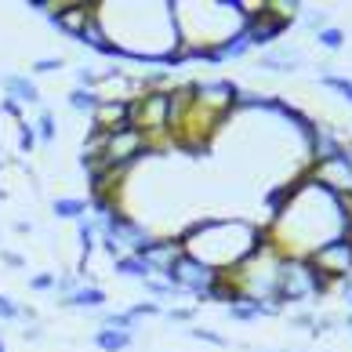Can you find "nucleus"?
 Wrapping results in <instances>:
<instances>
[{"label": "nucleus", "mask_w": 352, "mask_h": 352, "mask_svg": "<svg viewBox=\"0 0 352 352\" xmlns=\"http://www.w3.org/2000/svg\"><path fill=\"white\" fill-rule=\"evenodd\" d=\"M262 229L280 254L309 258L316 247L342 236L345 221H342V211H338V197L323 186H316L305 167V171H298V192L283 207V214L269 218V226Z\"/></svg>", "instance_id": "1"}, {"label": "nucleus", "mask_w": 352, "mask_h": 352, "mask_svg": "<svg viewBox=\"0 0 352 352\" xmlns=\"http://www.w3.org/2000/svg\"><path fill=\"white\" fill-rule=\"evenodd\" d=\"M334 291V283L323 276V272L309 262V258H298V254H283L280 262V283H276V298L280 305H309V302H320Z\"/></svg>", "instance_id": "2"}, {"label": "nucleus", "mask_w": 352, "mask_h": 352, "mask_svg": "<svg viewBox=\"0 0 352 352\" xmlns=\"http://www.w3.org/2000/svg\"><path fill=\"white\" fill-rule=\"evenodd\" d=\"M291 19L283 15V11L276 4H258L254 11H247V22H243V33L247 41H251V47H276V41L291 30Z\"/></svg>", "instance_id": "3"}, {"label": "nucleus", "mask_w": 352, "mask_h": 352, "mask_svg": "<svg viewBox=\"0 0 352 352\" xmlns=\"http://www.w3.org/2000/svg\"><path fill=\"white\" fill-rule=\"evenodd\" d=\"M218 276H221V272H214L211 265H204L200 258L182 254L178 265L171 269V276H167V280L175 283L178 294H192V298H197V302L204 305V298H207V291H211V287L218 283Z\"/></svg>", "instance_id": "4"}, {"label": "nucleus", "mask_w": 352, "mask_h": 352, "mask_svg": "<svg viewBox=\"0 0 352 352\" xmlns=\"http://www.w3.org/2000/svg\"><path fill=\"white\" fill-rule=\"evenodd\" d=\"M309 262L338 287L342 280L352 276V240H349V236H334L331 243L316 247V251L309 254Z\"/></svg>", "instance_id": "5"}, {"label": "nucleus", "mask_w": 352, "mask_h": 352, "mask_svg": "<svg viewBox=\"0 0 352 352\" xmlns=\"http://www.w3.org/2000/svg\"><path fill=\"white\" fill-rule=\"evenodd\" d=\"M309 178L316 182V186H323L327 192H334V197L352 192V149H345L342 156H334V160L312 164L309 167Z\"/></svg>", "instance_id": "6"}, {"label": "nucleus", "mask_w": 352, "mask_h": 352, "mask_svg": "<svg viewBox=\"0 0 352 352\" xmlns=\"http://www.w3.org/2000/svg\"><path fill=\"white\" fill-rule=\"evenodd\" d=\"M305 149H309V167H312V164L334 160V156H342V153L352 149V146H349L342 135H338V127L323 124V120H312L309 135H305Z\"/></svg>", "instance_id": "7"}, {"label": "nucleus", "mask_w": 352, "mask_h": 352, "mask_svg": "<svg viewBox=\"0 0 352 352\" xmlns=\"http://www.w3.org/2000/svg\"><path fill=\"white\" fill-rule=\"evenodd\" d=\"M135 254H138V258H146V262L153 265L156 276H164V280H167V276H171V269L178 265V258L186 254V247L178 243V236H149Z\"/></svg>", "instance_id": "8"}, {"label": "nucleus", "mask_w": 352, "mask_h": 352, "mask_svg": "<svg viewBox=\"0 0 352 352\" xmlns=\"http://www.w3.org/2000/svg\"><path fill=\"white\" fill-rule=\"evenodd\" d=\"M91 127H98V131H120V127H131V102L98 98L95 113H91Z\"/></svg>", "instance_id": "9"}, {"label": "nucleus", "mask_w": 352, "mask_h": 352, "mask_svg": "<svg viewBox=\"0 0 352 352\" xmlns=\"http://www.w3.org/2000/svg\"><path fill=\"white\" fill-rule=\"evenodd\" d=\"M305 66V51L302 47H291V44H276L262 51V58H258V69L262 73H294Z\"/></svg>", "instance_id": "10"}, {"label": "nucleus", "mask_w": 352, "mask_h": 352, "mask_svg": "<svg viewBox=\"0 0 352 352\" xmlns=\"http://www.w3.org/2000/svg\"><path fill=\"white\" fill-rule=\"evenodd\" d=\"M0 87L11 102L19 106H41V87H36L33 76H22V73H4L0 76Z\"/></svg>", "instance_id": "11"}, {"label": "nucleus", "mask_w": 352, "mask_h": 352, "mask_svg": "<svg viewBox=\"0 0 352 352\" xmlns=\"http://www.w3.org/2000/svg\"><path fill=\"white\" fill-rule=\"evenodd\" d=\"M106 287H98V283H84V287H76V291L69 298H62V309H80V312H98V309H106Z\"/></svg>", "instance_id": "12"}, {"label": "nucleus", "mask_w": 352, "mask_h": 352, "mask_svg": "<svg viewBox=\"0 0 352 352\" xmlns=\"http://www.w3.org/2000/svg\"><path fill=\"white\" fill-rule=\"evenodd\" d=\"M113 272H116L120 280H135V283H146L149 276H156L153 265L146 262V258H138V254H120V258L113 262Z\"/></svg>", "instance_id": "13"}, {"label": "nucleus", "mask_w": 352, "mask_h": 352, "mask_svg": "<svg viewBox=\"0 0 352 352\" xmlns=\"http://www.w3.org/2000/svg\"><path fill=\"white\" fill-rule=\"evenodd\" d=\"M51 214L62 221H80L91 214V204H87V197H55L51 200Z\"/></svg>", "instance_id": "14"}, {"label": "nucleus", "mask_w": 352, "mask_h": 352, "mask_svg": "<svg viewBox=\"0 0 352 352\" xmlns=\"http://www.w3.org/2000/svg\"><path fill=\"white\" fill-rule=\"evenodd\" d=\"M131 345H135V334L131 331H113V327L95 331V349H102V352H124V349H131Z\"/></svg>", "instance_id": "15"}, {"label": "nucleus", "mask_w": 352, "mask_h": 352, "mask_svg": "<svg viewBox=\"0 0 352 352\" xmlns=\"http://www.w3.org/2000/svg\"><path fill=\"white\" fill-rule=\"evenodd\" d=\"M33 131H36V142H41V146H51V142L58 138V120H55V113H51V109H41V113H36Z\"/></svg>", "instance_id": "16"}, {"label": "nucleus", "mask_w": 352, "mask_h": 352, "mask_svg": "<svg viewBox=\"0 0 352 352\" xmlns=\"http://www.w3.org/2000/svg\"><path fill=\"white\" fill-rule=\"evenodd\" d=\"M142 291L149 294V302H171V298H178L175 283L164 280V276H149L146 283H142Z\"/></svg>", "instance_id": "17"}, {"label": "nucleus", "mask_w": 352, "mask_h": 352, "mask_svg": "<svg viewBox=\"0 0 352 352\" xmlns=\"http://www.w3.org/2000/svg\"><path fill=\"white\" fill-rule=\"evenodd\" d=\"M316 44L323 47V51H331V55H338V51H342L345 47V30H342V25H323V30L316 33Z\"/></svg>", "instance_id": "18"}, {"label": "nucleus", "mask_w": 352, "mask_h": 352, "mask_svg": "<svg viewBox=\"0 0 352 352\" xmlns=\"http://www.w3.org/2000/svg\"><path fill=\"white\" fill-rule=\"evenodd\" d=\"M316 80L323 84V87H327V91H334V95H342L345 102H352V80H349V76H342V73H320L316 76Z\"/></svg>", "instance_id": "19"}, {"label": "nucleus", "mask_w": 352, "mask_h": 352, "mask_svg": "<svg viewBox=\"0 0 352 352\" xmlns=\"http://www.w3.org/2000/svg\"><path fill=\"white\" fill-rule=\"evenodd\" d=\"M66 102H69V109H76V113H95V106H98V95L95 91H84V87H73L69 95H66Z\"/></svg>", "instance_id": "20"}, {"label": "nucleus", "mask_w": 352, "mask_h": 352, "mask_svg": "<svg viewBox=\"0 0 352 352\" xmlns=\"http://www.w3.org/2000/svg\"><path fill=\"white\" fill-rule=\"evenodd\" d=\"M218 51H221V62H229V58H243V55H251V41H247V33L240 30L236 36H232V41H226Z\"/></svg>", "instance_id": "21"}, {"label": "nucleus", "mask_w": 352, "mask_h": 352, "mask_svg": "<svg viewBox=\"0 0 352 352\" xmlns=\"http://www.w3.org/2000/svg\"><path fill=\"white\" fill-rule=\"evenodd\" d=\"M226 316L232 323H254V320H262V312H258V305H251V302H232V305H226Z\"/></svg>", "instance_id": "22"}, {"label": "nucleus", "mask_w": 352, "mask_h": 352, "mask_svg": "<svg viewBox=\"0 0 352 352\" xmlns=\"http://www.w3.org/2000/svg\"><path fill=\"white\" fill-rule=\"evenodd\" d=\"M102 327H113V331H138V323L131 320V312H102Z\"/></svg>", "instance_id": "23"}, {"label": "nucleus", "mask_w": 352, "mask_h": 352, "mask_svg": "<svg viewBox=\"0 0 352 352\" xmlns=\"http://www.w3.org/2000/svg\"><path fill=\"white\" fill-rule=\"evenodd\" d=\"M298 19H302V25H305V30H312V33H320L323 25H331L323 8H302V15H298Z\"/></svg>", "instance_id": "24"}, {"label": "nucleus", "mask_w": 352, "mask_h": 352, "mask_svg": "<svg viewBox=\"0 0 352 352\" xmlns=\"http://www.w3.org/2000/svg\"><path fill=\"white\" fill-rule=\"evenodd\" d=\"M127 312H131V320H153V316H164V305L160 302H135V305H127Z\"/></svg>", "instance_id": "25"}, {"label": "nucleus", "mask_w": 352, "mask_h": 352, "mask_svg": "<svg viewBox=\"0 0 352 352\" xmlns=\"http://www.w3.org/2000/svg\"><path fill=\"white\" fill-rule=\"evenodd\" d=\"M22 309H25V305H19L11 294H0V320H4V323L22 320Z\"/></svg>", "instance_id": "26"}, {"label": "nucleus", "mask_w": 352, "mask_h": 352, "mask_svg": "<svg viewBox=\"0 0 352 352\" xmlns=\"http://www.w3.org/2000/svg\"><path fill=\"white\" fill-rule=\"evenodd\" d=\"M58 69H66V58H58V55L36 58V62H33V73H36V76H47V73H58Z\"/></svg>", "instance_id": "27"}, {"label": "nucleus", "mask_w": 352, "mask_h": 352, "mask_svg": "<svg viewBox=\"0 0 352 352\" xmlns=\"http://www.w3.org/2000/svg\"><path fill=\"white\" fill-rule=\"evenodd\" d=\"M189 338H197V342H207V345H229L226 334H218L211 327H189Z\"/></svg>", "instance_id": "28"}, {"label": "nucleus", "mask_w": 352, "mask_h": 352, "mask_svg": "<svg viewBox=\"0 0 352 352\" xmlns=\"http://www.w3.org/2000/svg\"><path fill=\"white\" fill-rule=\"evenodd\" d=\"M19 149L22 153H33L36 149V131H33V124H19Z\"/></svg>", "instance_id": "29"}, {"label": "nucleus", "mask_w": 352, "mask_h": 352, "mask_svg": "<svg viewBox=\"0 0 352 352\" xmlns=\"http://www.w3.org/2000/svg\"><path fill=\"white\" fill-rule=\"evenodd\" d=\"M164 316L171 320V323H192L197 309H192V305H175V309H164Z\"/></svg>", "instance_id": "30"}, {"label": "nucleus", "mask_w": 352, "mask_h": 352, "mask_svg": "<svg viewBox=\"0 0 352 352\" xmlns=\"http://www.w3.org/2000/svg\"><path fill=\"white\" fill-rule=\"evenodd\" d=\"M58 276L55 272H36V276H30V291H55Z\"/></svg>", "instance_id": "31"}, {"label": "nucleus", "mask_w": 352, "mask_h": 352, "mask_svg": "<svg viewBox=\"0 0 352 352\" xmlns=\"http://www.w3.org/2000/svg\"><path fill=\"white\" fill-rule=\"evenodd\" d=\"M0 258H4V265H11V269H22V265H25V258H22L19 251H4Z\"/></svg>", "instance_id": "32"}, {"label": "nucleus", "mask_w": 352, "mask_h": 352, "mask_svg": "<svg viewBox=\"0 0 352 352\" xmlns=\"http://www.w3.org/2000/svg\"><path fill=\"white\" fill-rule=\"evenodd\" d=\"M22 338H25V342H44V331L36 327V323H30V327L22 331Z\"/></svg>", "instance_id": "33"}, {"label": "nucleus", "mask_w": 352, "mask_h": 352, "mask_svg": "<svg viewBox=\"0 0 352 352\" xmlns=\"http://www.w3.org/2000/svg\"><path fill=\"white\" fill-rule=\"evenodd\" d=\"M338 287H342V298H345V305L352 309V276H349V280H342Z\"/></svg>", "instance_id": "34"}, {"label": "nucleus", "mask_w": 352, "mask_h": 352, "mask_svg": "<svg viewBox=\"0 0 352 352\" xmlns=\"http://www.w3.org/2000/svg\"><path fill=\"white\" fill-rule=\"evenodd\" d=\"M342 327H345V331H349V338H352V309H349V316L342 320Z\"/></svg>", "instance_id": "35"}, {"label": "nucleus", "mask_w": 352, "mask_h": 352, "mask_svg": "<svg viewBox=\"0 0 352 352\" xmlns=\"http://www.w3.org/2000/svg\"><path fill=\"white\" fill-rule=\"evenodd\" d=\"M0 352H8V345H4V338H0Z\"/></svg>", "instance_id": "36"}]
</instances>
